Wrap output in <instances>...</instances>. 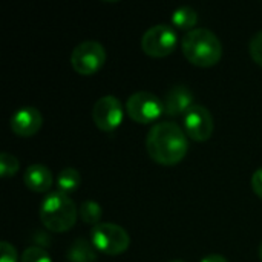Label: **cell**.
<instances>
[{"label": "cell", "mask_w": 262, "mask_h": 262, "mask_svg": "<svg viewBox=\"0 0 262 262\" xmlns=\"http://www.w3.org/2000/svg\"><path fill=\"white\" fill-rule=\"evenodd\" d=\"M169 262H187V261H183V259H173V261H169Z\"/></svg>", "instance_id": "cell-24"}, {"label": "cell", "mask_w": 262, "mask_h": 262, "mask_svg": "<svg viewBox=\"0 0 262 262\" xmlns=\"http://www.w3.org/2000/svg\"><path fill=\"white\" fill-rule=\"evenodd\" d=\"M92 120L103 132L115 130L123 121V104L115 95L98 98L92 109Z\"/></svg>", "instance_id": "cell-8"}, {"label": "cell", "mask_w": 262, "mask_h": 262, "mask_svg": "<svg viewBox=\"0 0 262 262\" xmlns=\"http://www.w3.org/2000/svg\"><path fill=\"white\" fill-rule=\"evenodd\" d=\"M249 52H250V57L253 58V61L262 66V31L256 32L252 37L250 45H249Z\"/></svg>", "instance_id": "cell-19"}, {"label": "cell", "mask_w": 262, "mask_h": 262, "mask_svg": "<svg viewBox=\"0 0 262 262\" xmlns=\"http://www.w3.org/2000/svg\"><path fill=\"white\" fill-rule=\"evenodd\" d=\"M103 216V210L101 206L95 201H84L80 206V218L84 224H91V226H98Z\"/></svg>", "instance_id": "cell-16"}, {"label": "cell", "mask_w": 262, "mask_h": 262, "mask_svg": "<svg viewBox=\"0 0 262 262\" xmlns=\"http://www.w3.org/2000/svg\"><path fill=\"white\" fill-rule=\"evenodd\" d=\"M106 61V49L95 40H86L77 45L71 54V64L80 75H94Z\"/></svg>", "instance_id": "cell-5"}, {"label": "cell", "mask_w": 262, "mask_h": 262, "mask_svg": "<svg viewBox=\"0 0 262 262\" xmlns=\"http://www.w3.org/2000/svg\"><path fill=\"white\" fill-rule=\"evenodd\" d=\"M189 149L186 132L175 123L161 121L150 127L146 137L149 157L163 166H175L184 160Z\"/></svg>", "instance_id": "cell-1"}, {"label": "cell", "mask_w": 262, "mask_h": 262, "mask_svg": "<svg viewBox=\"0 0 262 262\" xmlns=\"http://www.w3.org/2000/svg\"><path fill=\"white\" fill-rule=\"evenodd\" d=\"M200 262H229L223 255H209V256H204Z\"/></svg>", "instance_id": "cell-22"}, {"label": "cell", "mask_w": 262, "mask_h": 262, "mask_svg": "<svg viewBox=\"0 0 262 262\" xmlns=\"http://www.w3.org/2000/svg\"><path fill=\"white\" fill-rule=\"evenodd\" d=\"M40 221L49 232H68L77 221V206L74 200L58 190L49 193L40 206Z\"/></svg>", "instance_id": "cell-3"}, {"label": "cell", "mask_w": 262, "mask_h": 262, "mask_svg": "<svg viewBox=\"0 0 262 262\" xmlns=\"http://www.w3.org/2000/svg\"><path fill=\"white\" fill-rule=\"evenodd\" d=\"M181 48L187 61L200 68L215 66L223 57L221 40L206 28H195L187 32L183 38Z\"/></svg>", "instance_id": "cell-2"}, {"label": "cell", "mask_w": 262, "mask_h": 262, "mask_svg": "<svg viewBox=\"0 0 262 262\" xmlns=\"http://www.w3.org/2000/svg\"><path fill=\"white\" fill-rule=\"evenodd\" d=\"M81 184V177L80 172L74 167H66L63 169L58 177H57V187L58 192H63L66 195H69L71 192H75Z\"/></svg>", "instance_id": "cell-15"}, {"label": "cell", "mask_w": 262, "mask_h": 262, "mask_svg": "<svg viewBox=\"0 0 262 262\" xmlns=\"http://www.w3.org/2000/svg\"><path fill=\"white\" fill-rule=\"evenodd\" d=\"M172 23L178 29L193 31L198 23V12L192 6H180L172 12Z\"/></svg>", "instance_id": "cell-14"}, {"label": "cell", "mask_w": 262, "mask_h": 262, "mask_svg": "<svg viewBox=\"0 0 262 262\" xmlns=\"http://www.w3.org/2000/svg\"><path fill=\"white\" fill-rule=\"evenodd\" d=\"M41 124H43V117L40 111L32 106H25L17 109L9 120L11 130L17 137H32L40 130Z\"/></svg>", "instance_id": "cell-10"}, {"label": "cell", "mask_w": 262, "mask_h": 262, "mask_svg": "<svg viewBox=\"0 0 262 262\" xmlns=\"http://www.w3.org/2000/svg\"><path fill=\"white\" fill-rule=\"evenodd\" d=\"M25 186L37 193L48 192L52 186V173L43 164H31L23 175Z\"/></svg>", "instance_id": "cell-12"}, {"label": "cell", "mask_w": 262, "mask_h": 262, "mask_svg": "<svg viewBox=\"0 0 262 262\" xmlns=\"http://www.w3.org/2000/svg\"><path fill=\"white\" fill-rule=\"evenodd\" d=\"M20 169V161L8 154V152H2L0 154V175L3 178H9V177H14Z\"/></svg>", "instance_id": "cell-17"}, {"label": "cell", "mask_w": 262, "mask_h": 262, "mask_svg": "<svg viewBox=\"0 0 262 262\" xmlns=\"http://www.w3.org/2000/svg\"><path fill=\"white\" fill-rule=\"evenodd\" d=\"M92 246L104 255L117 256L124 253L130 246V236L118 224L114 223H100L91 232Z\"/></svg>", "instance_id": "cell-4"}, {"label": "cell", "mask_w": 262, "mask_h": 262, "mask_svg": "<svg viewBox=\"0 0 262 262\" xmlns=\"http://www.w3.org/2000/svg\"><path fill=\"white\" fill-rule=\"evenodd\" d=\"M177 43H178L177 31L166 23L149 28L141 38V48L144 54L155 58H163L170 55L175 51Z\"/></svg>", "instance_id": "cell-6"}, {"label": "cell", "mask_w": 262, "mask_h": 262, "mask_svg": "<svg viewBox=\"0 0 262 262\" xmlns=\"http://www.w3.org/2000/svg\"><path fill=\"white\" fill-rule=\"evenodd\" d=\"M20 262H52V261H51L49 253H48L45 249H41V247H38V246H31V247H28V249L21 253V256H20Z\"/></svg>", "instance_id": "cell-18"}, {"label": "cell", "mask_w": 262, "mask_h": 262, "mask_svg": "<svg viewBox=\"0 0 262 262\" xmlns=\"http://www.w3.org/2000/svg\"><path fill=\"white\" fill-rule=\"evenodd\" d=\"M213 117L210 111L201 104H193L184 114V132L195 141H207L213 134Z\"/></svg>", "instance_id": "cell-9"}, {"label": "cell", "mask_w": 262, "mask_h": 262, "mask_svg": "<svg viewBox=\"0 0 262 262\" xmlns=\"http://www.w3.org/2000/svg\"><path fill=\"white\" fill-rule=\"evenodd\" d=\"M68 261L71 262H95L97 253L94 246H91L86 239H75L68 249Z\"/></svg>", "instance_id": "cell-13"}, {"label": "cell", "mask_w": 262, "mask_h": 262, "mask_svg": "<svg viewBox=\"0 0 262 262\" xmlns=\"http://www.w3.org/2000/svg\"><path fill=\"white\" fill-rule=\"evenodd\" d=\"M126 112L129 117L140 124H149L160 118L164 114L163 101L152 92L141 91L132 94L126 101Z\"/></svg>", "instance_id": "cell-7"}, {"label": "cell", "mask_w": 262, "mask_h": 262, "mask_svg": "<svg viewBox=\"0 0 262 262\" xmlns=\"http://www.w3.org/2000/svg\"><path fill=\"white\" fill-rule=\"evenodd\" d=\"M164 114L169 117L184 115L193 106V94L187 86H173L164 97L163 101Z\"/></svg>", "instance_id": "cell-11"}, {"label": "cell", "mask_w": 262, "mask_h": 262, "mask_svg": "<svg viewBox=\"0 0 262 262\" xmlns=\"http://www.w3.org/2000/svg\"><path fill=\"white\" fill-rule=\"evenodd\" d=\"M258 256H259V259H261L262 262V243L261 246H259V249H258Z\"/></svg>", "instance_id": "cell-23"}, {"label": "cell", "mask_w": 262, "mask_h": 262, "mask_svg": "<svg viewBox=\"0 0 262 262\" xmlns=\"http://www.w3.org/2000/svg\"><path fill=\"white\" fill-rule=\"evenodd\" d=\"M252 189L259 198H262V167L258 169L252 177Z\"/></svg>", "instance_id": "cell-21"}, {"label": "cell", "mask_w": 262, "mask_h": 262, "mask_svg": "<svg viewBox=\"0 0 262 262\" xmlns=\"http://www.w3.org/2000/svg\"><path fill=\"white\" fill-rule=\"evenodd\" d=\"M0 262H18V256H17V250L14 249L12 244L2 241L0 243Z\"/></svg>", "instance_id": "cell-20"}]
</instances>
